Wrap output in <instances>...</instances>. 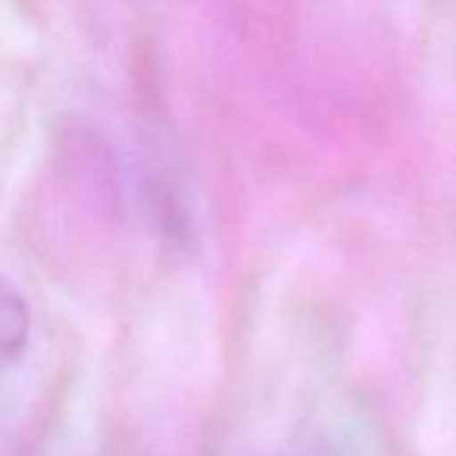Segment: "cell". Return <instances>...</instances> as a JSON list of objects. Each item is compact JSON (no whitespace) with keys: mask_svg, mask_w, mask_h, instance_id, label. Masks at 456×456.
Returning a JSON list of instances; mask_svg holds the SVG:
<instances>
[{"mask_svg":"<svg viewBox=\"0 0 456 456\" xmlns=\"http://www.w3.org/2000/svg\"><path fill=\"white\" fill-rule=\"evenodd\" d=\"M32 338V313L28 304L7 279H0V372L22 360Z\"/></svg>","mask_w":456,"mask_h":456,"instance_id":"obj_1","label":"cell"}]
</instances>
